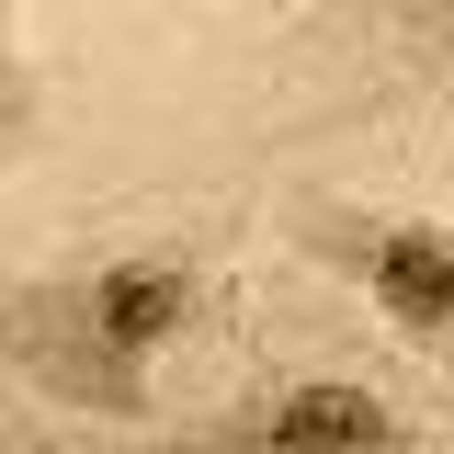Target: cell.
I'll list each match as a JSON object with an SVG mask.
<instances>
[{"mask_svg":"<svg viewBox=\"0 0 454 454\" xmlns=\"http://www.w3.org/2000/svg\"><path fill=\"white\" fill-rule=\"evenodd\" d=\"M216 307V239H137L91 250L68 273L0 284V364L57 409L91 420H148V375L182 330H205Z\"/></svg>","mask_w":454,"mask_h":454,"instance_id":"1","label":"cell"},{"mask_svg":"<svg viewBox=\"0 0 454 454\" xmlns=\"http://www.w3.org/2000/svg\"><path fill=\"white\" fill-rule=\"evenodd\" d=\"M273 57V125L454 114V0H227Z\"/></svg>","mask_w":454,"mask_h":454,"instance_id":"2","label":"cell"},{"mask_svg":"<svg viewBox=\"0 0 454 454\" xmlns=\"http://www.w3.org/2000/svg\"><path fill=\"white\" fill-rule=\"evenodd\" d=\"M284 239L307 262H330L375 318H397L409 340H454V227L432 216H375V205H340V193H295Z\"/></svg>","mask_w":454,"mask_h":454,"instance_id":"3","label":"cell"},{"mask_svg":"<svg viewBox=\"0 0 454 454\" xmlns=\"http://www.w3.org/2000/svg\"><path fill=\"white\" fill-rule=\"evenodd\" d=\"M193 443H227V454H262V443H330V454H397L409 443V409L364 387V375H295V387L250 397L239 420L193 432Z\"/></svg>","mask_w":454,"mask_h":454,"instance_id":"4","label":"cell"},{"mask_svg":"<svg viewBox=\"0 0 454 454\" xmlns=\"http://www.w3.org/2000/svg\"><path fill=\"white\" fill-rule=\"evenodd\" d=\"M23 125H35V80H23V35H12V0H0V170L23 148Z\"/></svg>","mask_w":454,"mask_h":454,"instance_id":"5","label":"cell"}]
</instances>
